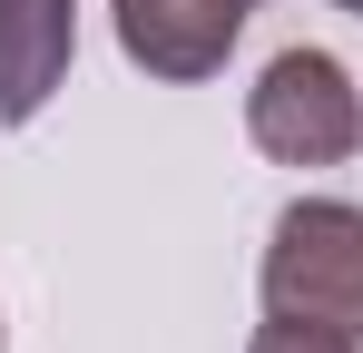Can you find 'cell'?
I'll return each instance as SVG.
<instances>
[{
  "mask_svg": "<svg viewBox=\"0 0 363 353\" xmlns=\"http://www.w3.org/2000/svg\"><path fill=\"white\" fill-rule=\"evenodd\" d=\"M265 314L363 334V206L344 196H295L265 235Z\"/></svg>",
  "mask_w": 363,
  "mask_h": 353,
  "instance_id": "6da1fadb",
  "label": "cell"
},
{
  "mask_svg": "<svg viewBox=\"0 0 363 353\" xmlns=\"http://www.w3.org/2000/svg\"><path fill=\"white\" fill-rule=\"evenodd\" d=\"M245 128L285 167H344L363 147V89L344 79L334 50H275L265 79L245 89Z\"/></svg>",
  "mask_w": 363,
  "mask_h": 353,
  "instance_id": "7a4b0ae2",
  "label": "cell"
},
{
  "mask_svg": "<svg viewBox=\"0 0 363 353\" xmlns=\"http://www.w3.org/2000/svg\"><path fill=\"white\" fill-rule=\"evenodd\" d=\"M118 10V50L147 69V79H216L236 30L255 20V0H108Z\"/></svg>",
  "mask_w": 363,
  "mask_h": 353,
  "instance_id": "3957f363",
  "label": "cell"
},
{
  "mask_svg": "<svg viewBox=\"0 0 363 353\" xmlns=\"http://www.w3.org/2000/svg\"><path fill=\"white\" fill-rule=\"evenodd\" d=\"M69 59H79V0H0V128H30L50 108Z\"/></svg>",
  "mask_w": 363,
  "mask_h": 353,
  "instance_id": "277c9868",
  "label": "cell"
},
{
  "mask_svg": "<svg viewBox=\"0 0 363 353\" xmlns=\"http://www.w3.org/2000/svg\"><path fill=\"white\" fill-rule=\"evenodd\" d=\"M245 353H363V334H324V324H285V314H265Z\"/></svg>",
  "mask_w": 363,
  "mask_h": 353,
  "instance_id": "5b68a950",
  "label": "cell"
},
{
  "mask_svg": "<svg viewBox=\"0 0 363 353\" xmlns=\"http://www.w3.org/2000/svg\"><path fill=\"white\" fill-rule=\"evenodd\" d=\"M334 10H354V20H363V0H334Z\"/></svg>",
  "mask_w": 363,
  "mask_h": 353,
  "instance_id": "8992f818",
  "label": "cell"
}]
</instances>
